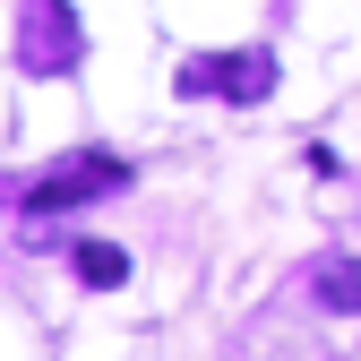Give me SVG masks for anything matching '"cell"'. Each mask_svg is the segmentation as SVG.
<instances>
[{"instance_id": "3", "label": "cell", "mask_w": 361, "mask_h": 361, "mask_svg": "<svg viewBox=\"0 0 361 361\" xmlns=\"http://www.w3.org/2000/svg\"><path fill=\"white\" fill-rule=\"evenodd\" d=\"M86 52V26L69 0H26V18H18V61L26 69H69Z\"/></svg>"}, {"instance_id": "2", "label": "cell", "mask_w": 361, "mask_h": 361, "mask_svg": "<svg viewBox=\"0 0 361 361\" xmlns=\"http://www.w3.org/2000/svg\"><path fill=\"white\" fill-rule=\"evenodd\" d=\"M121 180H129V164H112V155H78V164H61V172L26 180V215H69V207H86V198H112Z\"/></svg>"}, {"instance_id": "1", "label": "cell", "mask_w": 361, "mask_h": 361, "mask_svg": "<svg viewBox=\"0 0 361 361\" xmlns=\"http://www.w3.org/2000/svg\"><path fill=\"white\" fill-rule=\"evenodd\" d=\"M267 86H276V61H267V52H198V61H180V95L258 104Z\"/></svg>"}, {"instance_id": "4", "label": "cell", "mask_w": 361, "mask_h": 361, "mask_svg": "<svg viewBox=\"0 0 361 361\" xmlns=\"http://www.w3.org/2000/svg\"><path fill=\"white\" fill-rule=\"evenodd\" d=\"M310 293H319V310H344V319H361V258H327L319 276H310Z\"/></svg>"}, {"instance_id": "5", "label": "cell", "mask_w": 361, "mask_h": 361, "mask_svg": "<svg viewBox=\"0 0 361 361\" xmlns=\"http://www.w3.org/2000/svg\"><path fill=\"white\" fill-rule=\"evenodd\" d=\"M78 276H86V284H121V276H129V258H121L112 241H86V250H78Z\"/></svg>"}]
</instances>
